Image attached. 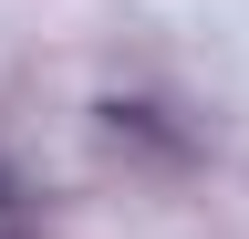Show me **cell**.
I'll return each mask as SVG.
<instances>
[{"mask_svg": "<svg viewBox=\"0 0 249 239\" xmlns=\"http://www.w3.org/2000/svg\"><path fill=\"white\" fill-rule=\"evenodd\" d=\"M11 239H21V229H11Z\"/></svg>", "mask_w": 249, "mask_h": 239, "instance_id": "1", "label": "cell"}]
</instances>
